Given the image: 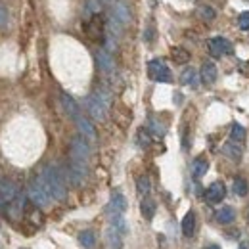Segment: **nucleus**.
I'll use <instances>...</instances> for the list:
<instances>
[{
	"instance_id": "obj_1",
	"label": "nucleus",
	"mask_w": 249,
	"mask_h": 249,
	"mask_svg": "<svg viewBox=\"0 0 249 249\" xmlns=\"http://www.w3.org/2000/svg\"><path fill=\"white\" fill-rule=\"evenodd\" d=\"M38 177H40L42 184L46 186V190L50 192L52 199H58V201L65 199V196H67V186H65L63 175L60 173L58 167H54V165H46Z\"/></svg>"
},
{
	"instance_id": "obj_2",
	"label": "nucleus",
	"mask_w": 249,
	"mask_h": 249,
	"mask_svg": "<svg viewBox=\"0 0 249 249\" xmlns=\"http://www.w3.org/2000/svg\"><path fill=\"white\" fill-rule=\"evenodd\" d=\"M29 199H31L35 205H38V207H48L52 203V196L46 190V186L42 184L40 177L33 178L31 184H29Z\"/></svg>"
},
{
	"instance_id": "obj_3",
	"label": "nucleus",
	"mask_w": 249,
	"mask_h": 249,
	"mask_svg": "<svg viewBox=\"0 0 249 249\" xmlns=\"http://www.w3.org/2000/svg\"><path fill=\"white\" fill-rule=\"evenodd\" d=\"M87 173H89L87 163L71 159V163H69V167H67V178L71 180L73 186H83L85 180H87Z\"/></svg>"
},
{
	"instance_id": "obj_4",
	"label": "nucleus",
	"mask_w": 249,
	"mask_h": 249,
	"mask_svg": "<svg viewBox=\"0 0 249 249\" xmlns=\"http://www.w3.org/2000/svg\"><path fill=\"white\" fill-rule=\"evenodd\" d=\"M90 157V142L83 136H75L71 140V159L87 163Z\"/></svg>"
},
{
	"instance_id": "obj_5",
	"label": "nucleus",
	"mask_w": 249,
	"mask_h": 249,
	"mask_svg": "<svg viewBox=\"0 0 249 249\" xmlns=\"http://www.w3.org/2000/svg\"><path fill=\"white\" fill-rule=\"evenodd\" d=\"M148 75L154 81H157V83H171V79H173L171 69L161 60H152V62L148 63Z\"/></svg>"
},
{
	"instance_id": "obj_6",
	"label": "nucleus",
	"mask_w": 249,
	"mask_h": 249,
	"mask_svg": "<svg viewBox=\"0 0 249 249\" xmlns=\"http://www.w3.org/2000/svg\"><path fill=\"white\" fill-rule=\"evenodd\" d=\"M87 109H89V113L92 115V119H96V121H104V119H106L107 106H106L96 94L87 98Z\"/></svg>"
},
{
	"instance_id": "obj_7",
	"label": "nucleus",
	"mask_w": 249,
	"mask_h": 249,
	"mask_svg": "<svg viewBox=\"0 0 249 249\" xmlns=\"http://www.w3.org/2000/svg\"><path fill=\"white\" fill-rule=\"evenodd\" d=\"M207 46H209L211 56H215V58H220V56H224V54H232V44H230L226 38H222V36L211 38Z\"/></svg>"
},
{
	"instance_id": "obj_8",
	"label": "nucleus",
	"mask_w": 249,
	"mask_h": 249,
	"mask_svg": "<svg viewBox=\"0 0 249 249\" xmlns=\"http://www.w3.org/2000/svg\"><path fill=\"white\" fill-rule=\"evenodd\" d=\"M124 211H126V199L123 194L115 192L107 203V213H109V217H113V215H123Z\"/></svg>"
},
{
	"instance_id": "obj_9",
	"label": "nucleus",
	"mask_w": 249,
	"mask_h": 249,
	"mask_svg": "<svg viewBox=\"0 0 249 249\" xmlns=\"http://www.w3.org/2000/svg\"><path fill=\"white\" fill-rule=\"evenodd\" d=\"M96 62H98V67L106 73V75H111L115 71V62L111 58V54L107 50H100L96 52Z\"/></svg>"
},
{
	"instance_id": "obj_10",
	"label": "nucleus",
	"mask_w": 249,
	"mask_h": 249,
	"mask_svg": "<svg viewBox=\"0 0 249 249\" xmlns=\"http://www.w3.org/2000/svg\"><path fill=\"white\" fill-rule=\"evenodd\" d=\"M85 31L89 35V38H92V40L102 38V35H104V21L100 19V14H98V16H92V19L87 23Z\"/></svg>"
},
{
	"instance_id": "obj_11",
	"label": "nucleus",
	"mask_w": 249,
	"mask_h": 249,
	"mask_svg": "<svg viewBox=\"0 0 249 249\" xmlns=\"http://www.w3.org/2000/svg\"><path fill=\"white\" fill-rule=\"evenodd\" d=\"M75 123H77V128H79V132H81L83 138H87L89 142H96V128H94V124L90 123L89 119H85V117L81 115Z\"/></svg>"
},
{
	"instance_id": "obj_12",
	"label": "nucleus",
	"mask_w": 249,
	"mask_h": 249,
	"mask_svg": "<svg viewBox=\"0 0 249 249\" xmlns=\"http://www.w3.org/2000/svg\"><path fill=\"white\" fill-rule=\"evenodd\" d=\"M62 106L63 109H65V113L71 117V119H79L81 117V109H79V104L69 96L67 92H62Z\"/></svg>"
},
{
	"instance_id": "obj_13",
	"label": "nucleus",
	"mask_w": 249,
	"mask_h": 249,
	"mask_svg": "<svg viewBox=\"0 0 249 249\" xmlns=\"http://www.w3.org/2000/svg\"><path fill=\"white\" fill-rule=\"evenodd\" d=\"M224 196H226V188H224L222 182H213L211 186L207 188V192H205V197H207V201H211V203L222 201Z\"/></svg>"
},
{
	"instance_id": "obj_14",
	"label": "nucleus",
	"mask_w": 249,
	"mask_h": 249,
	"mask_svg": "<svg viewBox=\"0 0 249 249\" xmlns=\"http://www.w3.org/2000/svg\"><path fill=\"white\" fill-rule=\"evenodd\" d=\"M199 77L205 85H213L217 81V65L213 62H203L201 65V71H199Z\"/></svg>"
},
{
	"instance_id": "obj_15",
	"label": "nucleus",
	"mask_w": 249,
	"mask_h": 249,
	"mask_svg": "<svg viewBox=\"0 0 249 249\" xmlns=\"http://www.w3.org/2000/svg\"><path fill=\"white\" fill-rule=\"evenodd\" d=\"M222 154L226 157H230L232 161H240L242 156H244V150H242V144L240 142H226L224 146H222Z\"/></svg>"
},
{
	"instance_id": "obj_16",
	"label": "nucleus",
	"mask_w": 249,
	"mask_h": 249,
	"mask_svg": "<svg viewBox=\"0 0 249 249\" xmlns=\"http://www.w3.org/2000/svg\"><path fill=\"white\" fill-rule=\"evenodd\" d=\"M207 171H209V163H207V159H203V157L194 159V163H192V175H194L196 178H201Z\"/></svg>"
},
{
	"instance_id": "obj_17",
	"label": "nucleus",
	"mask_w": 249,
	"mask_h": 249,
	"mask_svg": "<svg viewBox=\"0 0 249 249\" xmlns=\"http://www.w3.org/2000/svg\"><path fill=\"white\" fill-rule=\"evenodd\" d=\"M113 18H115L121 25H126V23L130 21V14H128V10H126V6H124V4L117 2V4L113 6Z\"/></svg>"
},
{
	"instance_id": "obj_18",
	"label": "nucleus",
	"mask_w": 249,
	"mask_h": 249,
	"mask_svg": "<svg viewBox=\"0 0 249 249\" xmlns=\"http://www.w3.org/2000/svg\"><path fill=\"white\" fill-rule=\"evenodd\" d=\"M194 232H196V215L190 211L182 218V234L190 238V236H194Z\"/></svg>"
},
{
	"instance_id": "obj_19",
	"label": "nucleus",
	"mask_w": 249,
	"mask_h": 249,
	"mask_svg": "<svg viewBox=\"0 0 249 249\" xmlns=\"http://www.w3.org/2000/svg\"><path fill=\"white\" fill-rule=\"evenodd\" d=\"M140 211H142V217L152 220L154 215H156V201L150 199V197H144L142 203H140Z\"/></svg>"
},
{
	"instance_id": "obj_20",
	"label": "nucleus",
	"mask_w": 249,
	"mask_h": 249,
	"mask_svg": "<svg viewBox=\"0 0 249 249\" xmlns=\"http://www.w3.org/2000/svg\"><path fill=\"white\" fill-rule=\"evenodd\" d=\"M180 83L186 87H197V71L194 67H188L180 75Z\"/></svg>"
},
{
	"instance_id": "obj_21",
	"label": "nucleus",
	"mask_w": 249,
	"mask_h": 249,
	"mask_svg": "<svg viewBox=\"0 0 249 249\" xmlns=\"http://www.w3.org/2000/svg\"><path fill=\"white\" fill-rule=\"evenodd\" d=\"M236 218V213H234V209L232 207H220L217 211V220L220 222V224H230L232 220Z\"/></svg>"
},
{
	"instance_id": "obj_22",
	"label": "nucleus",
	"mask_w": 249,
	"mask_h": 249,
	"mask_svg": "<svg viewBox=\"0 0 249 249\" xmlns=\"http://www.w3.org/2000/svg\"><path fill=\"white\" fill-rule=\"evenodd\" d=\"M246 136H248V132H246V126H242L240 123H234L232 124V130H230V138L234 140V142H244L246 140Z\"/></svg>"
},
{
	"instance_id": "obj_23",
	"label": "nucleus",
	"mask_w": 249,
	"mask_h": 249,
	"mask_svg": "<svg viewBox=\"0 0 249 249\" xmlns=\"http://www.w3.org/2000/svg\"><path fill=\"white\" fill-rule=\"evenodd\" d=\"M150 190H152V182H150L148 177H140V178L136 180V192H138V196L146 197V196L150 194Z\"/></svg>"
},
{
	"instance_id": "obj_24",
	"label": "nucleus",
	"mask_w": 249,
	"mask_h": 249,
	"mask_svg": "<svg viewBox=\"0 0 249 249\" xmlns=\"http://www.w3.org/2000/svg\"><path fill=\"white\" fill-rule=\"evenodd\" d=\"M79 242H81V246H83L85 249H92L94 242H96L94 232H92V230H83V232L79 234Z\"/></svg>"
},
{
	"instance_id": "obj_25",
	"label": "nucleus",
	"mask_w": 249,
	"mask_h": 249,
	"mask_svg": "<svg viewBox=\"0 0 249 249\" xmlns=\"http://www.w3.org/2000/svg\"><path fill=\"white\" fill-rule=\"evenodd\" d=\"M171 56H173V60H175L177 63H186L188 60H190V52H188L186 48H180V46L173 48Z\"/></svg>"
},
{
	"instance_id": "obj_26",
	"label": "nucleus",
	"mask_w": 249,
	"mask_h": 249,
	"mask_svg": "<svg viewBox=\"0 0 249 249\" xmlns=\"http://www.w3.org/2000/svg\"><path fill=\"white\" fill-rule=\"evenodd\" d=\"M107 242H109L111 249H121V234L115 228H109L107 230Z\"/></svg>"
},
{
	"instance_id": "obj_27",
	"label": "nucleus",
	"mask_w": 249,
	"mask_h": 249,
	"mask_svg": "<svg viewBox=\"0 0 249 249\" xmlns=\"http://www.w3.org/2000/svg\"><path fill=\"white\" fill-rule=\"evenodd\" d=\"M111 228H115L119 234H126V232H128L126 220L123 218V215H113V217H111Z\"/></svg>"
},
{
	"instance_id": "obj_28",
	"label": "nucleus",
	"mask_w": 249,
	"mask_h": 249,
	"mask_svg": "<svg viewBox=\"0 0 249 249\" xmlns=\"http://www.w3.org/2000/svg\"><path fill=\"white\" fill-rule=\"evenodd\" d=\"M248 192H249V186L246 178H236V180H234V194H236V196L244 197V196H248Z\"/></svg>"
},
{
	"instance_id": "obj_29",
	"label": "nucleus",
	"mask_w": 249,
	"mask_h": 249,
	"mask_svg": "<svg viewBox=\"0 0 249 249\" xmlns=\"http://www.w3.org/2000/svg\"><path fill=\"white\" fill-rule=\"evenodd\" d=\"M197 16L203 19V21H211V19H215V10L211 8V6H199L197 8Z\"/></svg>"
},
{
	"instance_id": "obj_30",
	"label": "nucleus",
	"mask_w": 249,
	"mask_h": 249,
	"mask_svg": "<svg viewBox=\"0 0 249 249\" xmlns=\"http://www.w3.org/2000/svg\"><path fill=\"white\" fill-rule=\"evenodd\" d=\"M102 6H104L102 0H87V10H89L92 16H98V14L102 12Z\"/></svg>"
},
{
	"instance_id": "obj_31",
	"label": "nucleus",
	"mask_w": 249,
	"mask_h": 249,
	"mask_svg": "<svg viewBox=\"0 0 249 249\" xmlns=\"http://www.w3.org/2000/svg\"><path fill=\"white\" fill-rule=\"evenodd\" d=\"M150 142H152L150 132H148L146 128H140V130H138V144H140L142 148H148V146H150Z\"/></svg>"
},
{
	"instance_id": "obj_32",
	"label": "nucleus",
	"mask_w": 249,
	"mask_h": 249,
	"mask_svg": "<svg viewBox=\"0 0 249 249\" xmlns=\"http://www.w3.org/2000/svg\"><path fill=\"white\" fill-rule=\"evenodd\" d=\"M238 27H240L242 31H249V12L240 14V18H238Z\"/></svg>"
},
{
	"instance_id": "obj_33",
	"label": "nucleus",
	"mask_w": 249,
	"mask_h": 249,
	"mask_svg": "<svg viewBox=\"0 0 249 249\" xmlns=\"http://www.w3.org/2000/svg\"><path fill=\"white\" fill-rule=\"evenodd\" d=\"M150 128H152V132H154L156 136H163V134H165V126L159 123L157 119H152V121H150Z\"/></svg>"
},
{
	"instance_id": "obj_34",
	"label": "nucleus",
	"mask_w": 249,
	"mask_h": 249,
	"mask_svg": "<svg viewBox=\"0 0 249 249\" xmlns=\"http://www.w3.org/2000/svg\"><path fill=\"white\" fill-rule=\"evenodd\" d=\"M6 25H8V10H6V6L0 2V29L6 27Z\"/></svg>"
},
{
	"instance_id": "obj_35",
	"label": "nucleus",
	"mask_w": 249,
	"mask_h": 249,
	"mask_svg": "<svg viewBox=\"0 0 249 249\" xmlns=\"http://www.w3.org/2000/svg\"><path fill=\"white\" fill-rule=\"evenodd\" d=\"M238 249H249V244L248 242H244V244H240V248Z\"/></svg>"
},
{
	"instance_id": "obj_36",
	"label": "nucleus",
	"mask_w": 249,
	"mask_h": 249,
	"mask_svg": "<svg viewBox=\"0 0 249 249\" xmlns=\"http://www.w3.org/2000/svg\"><path fill=\"white\" fill-rule=\"evenodd\" d=\"M207 249H220V248H218V246H209Z\"/></svg>"
},
{
	"instance_id": "obj_37",
	"label": "nucleus",
	"mask_w": 249,
	"mask_h": 249,
	"mask_svg": "<svg viewBox=\"0 0 249 249\" xmlns=\"http://www.w3.org/2000/svg\"><path fill=\"white\" fill-rule=\"evenodd\" d=\"M102 2H109V4H113V0H102Z\"/></svg>"
},
{
	"instance_id": "obj_38",
	"label": "nucleus",
	"mask_w": 249,
	"mask_h": 249,
	"mask_svg": "<svg viewBox=\"0 0 249 249\" xmlns=\"http://www.w3.org/2000/svg\"><path fill=\"white\" fill-rule=\"evenodd\" d=\"M248 220H249V213H248Z\"/></svg>"
}]
</instances>
